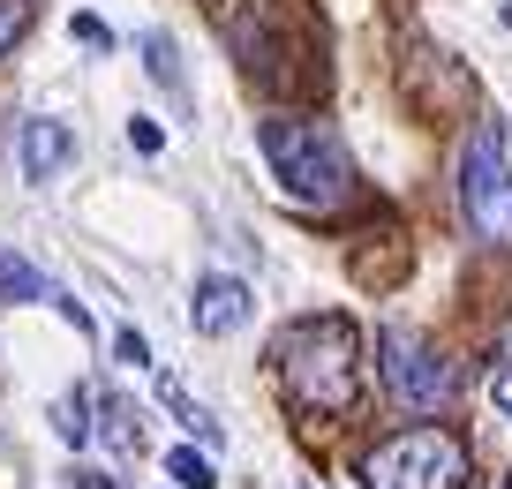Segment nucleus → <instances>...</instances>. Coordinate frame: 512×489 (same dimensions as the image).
<instances>
[{"mask_svg": "<svg viewBox=\"0 0 512 489\" xmlns=\"http://www.w3.org/2000/svg\"><path fill=\"white\" fill-rule=\"evenodd\" d=\"M272 369L302 414H347L362 399V332H354V316H294L272 339Z\"/></svg>", "mask_w": 512, "mask_h": 489, "instance_id": "nucleus-1", "label": "nucleus"}, {"mask_svg": "<svg viewBox=\"0 0 512 489\" xmlns=\"http://www.w3.org/2000/svg\"><path fill=\"white\" fill-rule=\"evenodd\" d=\"M256 143H264V166H272V181L294 196V204L332 211V204L354 196V158H347V143L332 136V121L272 113V121L256 128Z\"/></svg>", "mask_w": 512, "mask_h": 489, "instance_id": "nucleus-2", "label": "nucleus"}, {"mask_svg": "<svg viewBox=\"0 0 512 489\" xmlns=\"http://www.w3.org/2000/svg\"><path fill=\"white\" fill-rule=\"evenodd\" d=\"M467 444L452 429H400L362 459V489H460Z\"/></svg>", "mask_w": 512, "mask_h": 489, "instance_id": "nucleus-3", "label": "nucleus"}, {"mask_svg": "<svg viewBox=\"0 0 512 489\" xmlns=\"http://www.w3.org/2000/svg\"><path fill=\"white\" fill-rule=\"evenodd\" d=\"M460 211L475 226V241L512 249V166H505V128L482 121L460 151Z\"/></svg>", "mask_w": 512, "mask_h": 489, "instance_id": "nucleus-4", "label": "nucleus"}, {"mask_svg": "<svg viewBox=\"0 0 512 489\" xmlns=\"http://www.w3.org/2000/svg\"><path fill=\"white\" fill-rule=\"evenodd\" d=\"M377 377L407 414H437V407H452V392H460V377H452L445 354H437L422 332H400V324L377 339Z\"/></svg>", "mask_w": 512, "mask_h": 489, "instance_id": "nucleus-5", "label": "nucleus"}, {"mask_svg": "<svg viewBox=\"0 0 512 489\" xmlns=\"http://www.w3.org/2000/svg\"><path fill=\"white\" fill-rule=\"evenodd\" d=\"M189 324L204 339H234L241 324H249V286L226 279V271H211V279H196V301H189Z\"/></svg>", "mask_w": 512, "mask_h": 489, "instance_id": "nucleus-6", "label": "nucleus"}, {"mask_svg": "<svg viewBox=\"0 0 512 489\" xmlns=\"http://www.w3.org/2000/svg\"><path fill=\"white\" fill-rule=\"evenodd\" d=\"M16 158H23V181H38V189H46V181L61 174L68 158H76V136H68L61 121H23V143H16Z\"/></svg>", "mask_w": 512, "mask_h": 489, "instance_id": "nucleus-7", "label": "nucleus"}, {"mask_svg": "<svg viewBox=\"0 0 512 489\" xmlns=\"http://www.w3.org/2000/svg\"><path fill=\"white\" fill-rule=\"evenodd\" d=\"M159 407H166V414H174V422H181V429H189V437H196V444H219V437H226V429H219V422H211V414H204V407H196V399H189V392H181V384H174V377H159Z\"/></svg>", "mask_w": 512, "mask_h": 489, "instance_id": "nucleus-8", "label": "nucleus"}, {"mask_svg": "<svg viewBox=\"0 0 512 489\" xmlns=\"http://www.w3.org/2000/svg\"><path fill=\"white\" fill-rule=\"evenodd\" d=\"M53 437H61L68 452L91 444V392H61V407H53Z\"/></svg>", "mask_w": 512, "mask_h": 489, "instance_id": "nucleus-9", "label": "nucleus"}, {"mask_svg": "<svg viewBox=\"0 0 512 489\" xmlns=\"http://www.w3.org/2000/svg\"><path fill=\"white\" fill-rule=\"evenodd\" d=\"M0 301H46V279H38L16 249H0Z\"/></svg>", "mask_w": 512, "mask_h": 489, "instance_id": "nucleus-10", "label": "nucleus"}, {"mask_svg": "<svg viewBox=\"0 0 512 489\" xmlns=\"http://www.w3.org/2000/svg\"><path fill=\"white\" fill-rule=\"evenodd\" d=\"M166 474H174V489H219V474H211V459L196 452V444H174V452H166Z\"/></svg>", "mask_w": 512, "mask_h": 489, "instance_id": "nucleus-11", "label": "nucleus"}, {"mask_svg": "<svg viewBox=\"0 0 512 489\" xmlns=\"http://www.w3.org/2000/svg\"><path fill=\"white\" fill-rule=\"evenodd\" d=\"M144 68H151V83L181 91V53H174V38H166V31H144Z\"/></svg>", "mask_w": 512, "mask_h": 489, "instance_id": "nucleus-12", "label": "nucleus"}, {"mask_svg": "<svg viewBox=\"0 0 512 489\" xmlns=\"http://www.w3.org/2000/svg\"><path fill=\"white\" fill-rule=\"evenodd\" d=\"M23 31H31V0H0V53H16Z\"/></svg>", "mask_w": 512, "mask_h": 489, "instance_id": "nucleus-13", "label": "nucleus"}, {"mask_svg": "<svg viewBox=\"0 0 512 489\" xmlns=\"http://www.w3.org/2000/svg\"><path fill=\"white\" fill-rule=\"evenodd\" d=\"M128 143H136V151H144V158H159V121H144V113H136V121H128Z\"/></svg>", "mask_w": 512, "mask_h": 489, "instance_id": "nucleus-14", "label": "nucleus"}, {"mask_svg": "<svg viewBox=\"0 0 512 489\" xmlns=\"http://www.w3.org/2000/svg\"><path fill=\"white\" fill-rule=\"evenodd\" d=\"M113 354H121L128 369H144L151 362V347H144V332H113Z\"/></svg>", "mask_w": 512, "mask_h": 489, "instance_id": "nucleus-15", "label": "nucleus"}, {"mask_svg": "<svg viewBox=\"0 0 512 489\" xmlns=\"http://www.w3.org/2000/svg\"><path fill=\"white\" fill-rule=\"evenodd\" d=\"M76 46H113V31L98 16H76Z\"/></svg>", "mask_w": 512, "mask_h": 489, "instance_id": "nucleus-16", "label": "nucleus"}, {"mask_svg": "<svg viewBox=\"0 0 512 489\" xmlns=\"http://www.w3.org/2000/svg\"><path fill=\"white\" fill-rule=\"evenodd\" d=\"M490 399H497V414H512V362L490 369Z\"/></svg>", "mask_w": 512, "mask_h": 489, "instance_id": "nucleus-17", "label": "nucleus"}]
</instances>
